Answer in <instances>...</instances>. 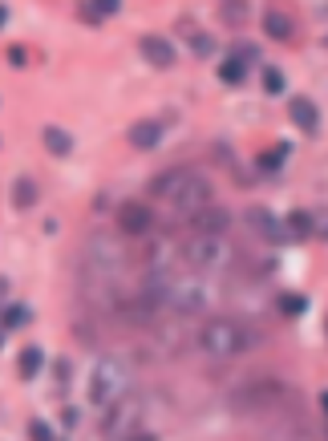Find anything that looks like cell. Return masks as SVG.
<instances>
[{
	"instance_id": "cell-20",
	"label": "cell",
	"mask_w": 328,
	"mask_h": 441,
	"mask_svg": "<svg viewBox=\"0 0 328 441\" xmlns=\"http://www.w3.org/2000/svg\"><path fill=\"white\" fill-rule=\"evenodd\" d=\"M41 364H45V352H41V348H25V352H20V376H25V381H29V376H37L41 373Z\"/></svg>"
},
{
	"instance_id": "cell-31",
	"label": "cell",
	"mask_w": 328,
	"mask_h": 441,
	"mask_svg": "<svg viewBox=\"0 0 328 441\" xmlns=\"http://www.w3.org/2000/svg\"><path fill=\"white\" fill-rule=\"evenodd\" d=\"M4 292H8V283H4V279H0V295H4Z\"/></svg>"
},
{
	"instance_id": "cell-2",
	"label": "cell",
	"mask_w": 328,
	"mask_h": 441,
	"mask_svg": "<svg viewBox=\"0 0 328 441\" xmlns=\"http://www.w3.org/2000/svg\"><path fill=\"white\" fill-rule=\"evenodd\" d=\"M260 344V332H251L239 320H207L203 332H198V348L215 360H231V357H244L247 348Z\"/></svg>"
},
{
	"instance_id": "cell-27",
	"label": "cell",
	"mask_w": 328,
	"mask_h": 441,
	"mask_svg": "<svg viewBox=\"0 0 328 441\" xmlns=\"http://www.w3.org/2000/svg\"><path fill=\"white\" fill-rule=\"evenodd\" d=\"M118 4H122V0H94V8H98L101 17H110V13H118Z\"/></svg>"
},
{
	"instance_id": "cell-22",
	"label": "cell",
	"mask_w": 328,
	"mask_h": 441,
	"mask_svg": "<svg viewBox=\"0 0 328 441\" xmlns=\"http://www.w3.org/2000/svg\"><path fill=\"white\" fill-rule=\"evenodd\" d=\"M284 158H288V146L279 142V146H272L267 154H260V166H263V170H279V166H284Z\"/></svg>"
},
{
	"instance_id": "cell-26",
	"label": "cell",
	"mask_w": 328,
	"mask_h": 441,
	"mask_svg": "<svg viewBox=\"0 0 328 441\" xmlns=\"http://www.w3.org/2000/svg\"><path fill=\"white\" fill-rule=\"evenodd\" d=\"M29 437H33V441H53V433H49V425L33 421V425H29Z\"/></svg>"
},
{
	"instance_id": "cell-11",
	"label": "cell",
	"mask_w": 328,
	"mask_h": 441,
	"mask_svg": "<svg viewBox=\"0 0 328 441\" xmlns=\"http://www.w3.org/2000/svg\"><path fill=\"white\" fill-rule=\"evenodd\" d=\"M142 57H146L150 65L170 69V65H175V45L163 41V37H142Z\"/></svg>"
},
{
	"instance_id": "cell-15",
	"label": "cell",
	"mask_w": 328,
	"mask_h": 441,
	"mask_svg": "<svg viewBox=\"0 0 328 441\" xmlns=\"http://www.w3.org/2000/svg\"><path fill=\"white\" fill-rule=\"evenodd\" d=\"M158 138H163V126H158V122H138L130 130V146L150 150V146H158Z\"/></svg>"
},
{
	"instance_id": "cell-16",
	"label": "cell",
	"mask_w": 328,
	"mask_h": 441,
	"mask_svg": "<svg viewBox=\"0 0 328 441\" xmlns=\"http://www.w3.org/2000/svg\"><path fill=\"white\" fill-rule=\"evenodd\" d=\"M263 441H320V437H312L304 425L284 421V425H276V429H267V433H263Z\"/></svg>"
},
{
	"instance_id": "cell-29",
	"label": "cell",
	"mask_w": 328,
	"mask_h": 441,
	"mask_svg": "<svg viewBox=\"0 0 328 441\" xmlns=\"http://www.w3.org/2000/svg\"><path fill=\"white\" fill-rule=\"evenodd\" d=\"M8 61H13V65H25V49H8Z\"/></svg>"
},
{
	"instance_id": "cell-25",
	"label": "cell",
	"mask_w": 328,
	"mask_h": 441,
	"mask_svg": "<svg viewBox=\"0 0 328 441\" xmlns=\"http://www.w3.org/2000/svg\"><path fill=\"white\" fill-rule=\"evenodd\" d=\"M263 89L267 94H284V73L279 69H263Z\"/></svg>"
},
{
	"instance_id": "cell-12",
	"label": "cell",
	"mask_w": 328,
	"mask_h": 441,
	"mask_svg": "<svg viewBox=\"0 0 328 441\" xmlns=\"http://www.w3.org/2000/svg\"><path fill=\"white\" fill-rule=\"evenodd\" d=\"M288 114H292V122H296L304 134H316V130H320V110H316L308 98H292Z\"/></svg>"
},
{
	"instance_id": "cell-17",
	"label": "cell",
	"mask_w": 328,
	"mask_h": 441,
	"mask_svg": "<svg viewBox=\"0 0 328 441\" xmlns=\"http://www.w3.org/2000/svg\"><path fill=\"white\" fill-rule=\"evenodd\" d=\"M284 227H288V239H308L312 235V215L308 211H292L284 219Z\"/></svg>"
},
{
	"instance_id": "cell-28",
	"label": "cell",
	"mask_w": 328,
	"mask_h": 441,
	"mask_svg": "<svg viewBox=\"0 0 328 441\" xmlns=\"http://www.w3.org/2000/svg\"><path fill=\"white\" fill-rule=\"evenodd\" d=\"M191 45H195V53H203V57H207V53L215 49L211 41H207V37H191Z\"/></svg>"
},
{
	"instance_id": "cell-7",
	"label": "cell",
	"mask_w": 328,
	"mask_h": 441,
	"mask_svg": "<svg viewBox=\"0 0 328 441\" xmlns=\"http://www.w3.org/2000/svg\"><path fill=\"white\" fill-rule=\"evenodd\" d=\"M118 231L122 235H154V211L146 203H122L118 207Z\"/></svg>"
},
{
	"instance_id": "cell-1",
	"label": "cell",
	"mask_w": 328,
	"mask_h": 441,
	"mask_svg": "<svg viewBox=\"0 0 328 441\" xmlns=\"http://www.w3.org/2000/svg\"><path fill=\"white\" fill-rule=\"evenodd\" d=\"M231 405H235V413H247V417H292L300 409V392L284 381L260 376V381H247L244 389H235Z\"/></svg>"
},
{
	"instance_id": "cell-14",
	"label": "cell",
	"mask_w": 328,
	"mask_h": 441,
	"mask_svg": "<svg viewBox=\"0 0 328 441\" xmlns=\"http://www.w3.org/2000/svg\"><path fill=\"white\" fill-rule=\"evenodd\" d=\"M247 17H251V0H223L219 4V20L223 25H235L239 29V25H247Z\"/></svg>"
},
{
	"instance_id": "cell-9",
	"label": "cell",
	"mask_w": 328,
	"mask_h": 441,
	"mask_svg": "<svg viewBox=\"0 0 328 441\" xmlns=\"http://www.w3.org/2000/svg\"><path fill=\"white\" fill-rule=\"evenodd\" d=\"M191 227L198 231V235H227V227H231V215L223 211V207H198L195 215H191Z\"/></svg>"
},
{
	"instance_id": "cell-18",
	"label": "cell",
	"mask_w": 328,
	"mask_h": 441,
	"mask_svg": "<svg viewBox=\"0 0 328 441\" xmlns=\"http://www.w3.org/2000/svg\"><path fill=\"white\" fill-rule=\"evenodd\" d=\"M45 146H49V154H57V158H61V154H69V150H73V138H69L61 126H49V130H45Z\"/></svg>"
},
{
	"instance_id": "cell-6",
	"label": "cell",
	"mask_w": 328,
	"mask_h": 441,
	"mask_svg": "<svg viewBox=\"0 0 328 441\" xmlns=\"http://www.w3.org/2000/svg\"><path fill=\"white\" fill-rule=\"evenodd\" d=\"M195 179H198V174H195V170H187V166L163 170L158 179L150 182V195L158 198V203H175V198H179V195H182V191H187V186H191Z\"/></svg>"
},
{
	"instance_id": "cell-24",
	"label": "cell",
	"mask_w": 328,
	"mask_h": 441,
	"mask_svg": "<svg viewBox=\"0 0 328 441\" xmlns=\"http://www.w3.org/2000/svg\"><path fill=\"white\" fill-rule=\"evenodd\" d=\"M304 308H308L304 295H279V312H284V316H300Z\"/></svg>"
},
{
	"instance_id": "cell-8",
	"label": "cell",
	"mask_w": 328,
	"mask_h": 441,
	"mask_svg": "<svg viewBox=\"0 0 328 441\" xmlns=\"http://www.w3.org/2000/svg\"><path fill=\"white\" fill-rule=\"evenodd\" d=\"M182 260V247L170 239V235H154L146 247V263H150V271H170V263Z\"/></svg>"
},
{
	"instance_id": "cell-30",
	"label": "cell",
	"mask_w": 328,
	"mask_h": 441,
	"mask_svg": "<svg viewBox=\"0 0 328 441\" xmlns=\"http://www.w3.org/2000/svg\"><path fill=\"white\" fill-rule=\"evenodd\" d=\"M134 441H158V437H154V433H142V437H134Z\"/></svg>"
},
{
	"instance_id": "cell-19",
	"label": "cell",
	"mask_w": 328,
	"mask_h": 441,
	"mask_svg": "<svg viewBox=\"0 0 328 441\" xmlns=\"http://www.w3.org/2000/svg\"><path fill=\"white\" fill-rule=\"evenodd\" d=\"M13 203H17L20 211L33 207V203H37V182L33 179H17V182H13Z\"/></svg>"
},
{
	"instance_id": "cell-32",
	"label": "cell",
	"mask_w": 328,
	"mask_h": 441,
	"mask_svg": "<svg viewBox=\"0 0 328 441\" xmlns=\"http://www.w3.org/2000/svg\"><path fill=\"white\" fill-rule=\"evenodd\" d=\"M4 17H8V13H4V8H0V25H4Z\"/></svg>"
},
{
	"instance_id": "cell-21",
	"label": "cell",
	"mask_w": 328,
	"mask_h": 441,
	"mask_svg": "<svg viewBox=\"0 0 328 441\" xmlns=\"http://www.w3.org/2000/svg\"><path fill=\"white\" fill-rule=\"evenodd\" d=\"M244 73H247V69H244V61H239V57H227V61L219 65V77H223L227 85H239V82H244Z\"/></svg>"
},
{
	"instance_id": "cell-3",
	"label": "cell",
	"mask_w": 328,
	"mask_h": 441,
	"mask_svg": "<svg viewBox=\"0 0 328 441\" xmlns=\"http://www.w3.org/2000/svg\"><path fill=\"white\" fill-rule=\"evenodd\" d=\"M122 392H130V364L118 357H101L89 373V405H114Z\"/></svg>"
},
{
	"instance_id": "cell-10",
	"label": "cell",
	"mask_w": 328,
	"mask_h": 441,
	"mask_svg": "<svg viewBox=\"0 0 328 441\" xmlns=\"http://www.w3.org/2000/svg\"><path fill=\"white\" fill-rule=\"evenodd\" d=\"M247 223H251V231L263 235L267 243H284V239H288V231L279 227V219L272 211H263V207H247Z\"/></svg>"
},
{
	"instance_id": "cell-13",
	"label": "cell",
	"mask_w": 328,
	"mask_h": 441,
	"mask_svg": "<svg viewBox=\"0 0 328 441\" xmlns=\"http://www.w3.org/2000/svg\"><path fill=\"white\" fill-rule=\"evenodd\" d=\"M263 29H267V37L272 41H292V33H296V25H292V17L288 13H263Z\"/></svg>"
},
{
	"instance_id": "cell-33",
	"label": "cell",
	"mask_w": 328,
	"mask_h": 441,
	"mask_svg": "<svg viewBox=\"0 0 328 441\" xmlns=\"http://www.w3.org/2000/svg\"><path fill=\"white\" fill-rule=\"evenodd\" d=\"M0 344H4V336H0Z\"/></svg>"
},
{
	"instance_id": "cell-5",
	"label": "cell",
	"mask_w": 328,
	"mask_h": 441,
	"mask_svg": "<svg viewBox=\"0 0 328 441\" xmlns=\"http://www.w3.org/2000/svg\"><path fill=\"white\" fill-rule=\"evenodd\" d=\"M106 409H110V413H106V425H101V437H106V441H122L134 429V421H138L142 401L130 397V392H122L114 405H106Z\"/></svg>"
},
{
	"instance_id": "cell-23",
	"label": "cell",
	"mask_w": 328,
	"mask_h": 441,
	"mask_svg": "<svg viewBox=\"0 0 328 441\" xmlns=\"http://www.w3.org/2000/svg\"><path fill=\"white\" fill-rule=\"evenodd\" d=\"M29 316H33V312L25 308V304H13V308L4 312V328H25L29 324Z\"/></svg>"
},
{
	"instance_id": "cell-4",
	"label": "cell",
	"mask_w": 328,
	"mask_h": 441,
	"mask_svg": "<svg viewBox=\"0 0 328 441\" xmlns=\"http://www.w3.org/2000/svg\"><path fill=\"white\" fill-rule=\"evenodd\" d=\"M182 260L191 263L195 271H227L235 263V247L227 243V235H198L182 247Z\"/></svg>"
}]
</instances>
